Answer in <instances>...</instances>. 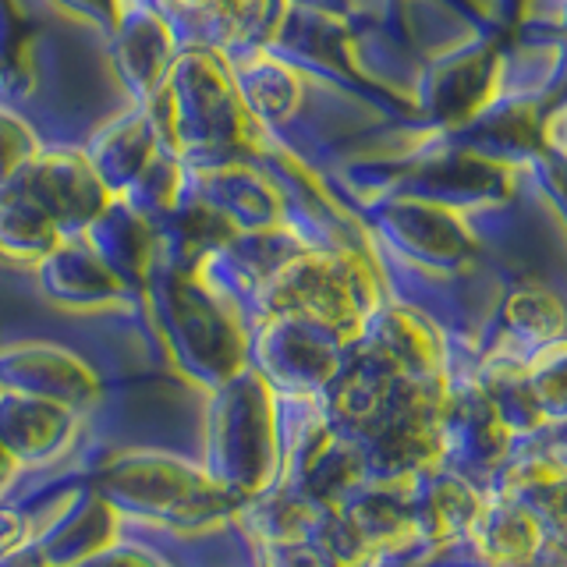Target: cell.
Here are the masks:
<instances>
[{"label":"cell","mask_w":567,"mask_h":567,"mask_svg":"<svg viewBox=\"0 0 567 567\" xmlns=\"http://www.w3.org/2000/svg\"><path fill=\"white\" fill-rule=\"evenodd\" d=\"M468 528L478 532V546L496 564H528L543 549V522L507 496L493 507H478Z\"/></svg>","instance_id":"7a4b0ae2"},{"label":"cell","mask_w":567,"mask_h":567,"mask_svg":"<svg viewBox=\"0 0 567 567\" xmlns=\"http://www.w3.org/2000/svg\"><path fill=\"white\" fill-rule=\"evenodd\" d=\"M103 489L111 504L146 514L159 522L195 525L220 518L224 511L238 504V493L220 486L217 478H206L182 461L167 457H128L114 465L103 478Z\"/></svg>","instance_id":"6da1fadb"}]
</instances>
